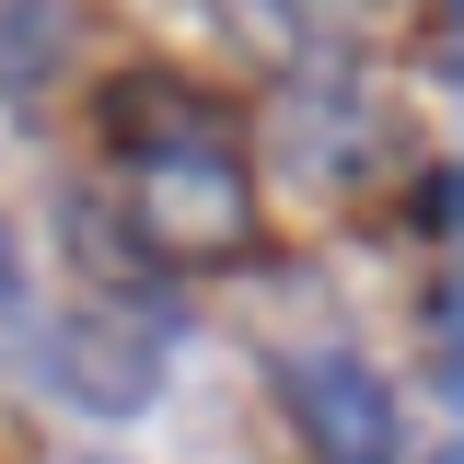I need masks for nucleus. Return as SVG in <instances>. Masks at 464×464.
<instances>
[{
  "instance_id": "obj_7",
  "label": "nucleus",
  "mask_w": 464,
  "mask_h": 464,
  "mask_svg": "<svg viewBox=\"0 0 464 464\" xmlns=\"http://www.w3.org/2000/svg\"><path fill=\"white\" fill-rule=\"evenodd\" d=\"M406 209H418L430 232H453V174H418V198H406Z\"/></svg>"
},
{
  "instance_id": "obj_4",
  "label": "nucleus",
  "mask_w": 464,
  "mask_h": 464,
  "mask_svg": "<svg viewBox=\"0 0 464 464\" xmlns=\"http://www.w3.org/2000/svg\"><path fill=\"white\" fill-rule=\"evenodd\" d=\"M105 128H116V151H140V163H151V151H209V140H221L209 116L186 105V82H116Z\"/></svg>"
},
{
  "instance_id": "obj_8",
  "label": "nucleus",
  "mask_w": 464,
  "mask_h": 464,
  "mask_svg": "<svg viewBox=\"0 0 464 464\" xmlns=\"http://www.w3.org/2000/svg\"><path fill=\"white\" fill-rule=\"evenodd\" d=\"M12 290H24V256H12V232H0V302H12Z\"/></svg>"
},
{
  "instance_id": "obj_1",
  "label": "nucleus",
  "mask_w": 464,
  "mask_h": 464,
  "mask_svg": "<svg viewBox=\"0 0 464 464\" xmlns=\"http://www.w3.org/2000/svg\"><path fill=\"white\" fill-rule=\"evenodd\" d=\"M128 232H140L151 267H221V256L256 244V186L221 140L209 151H151L128 174Z\"/></svg>"
},
{
  "instance_id": "obj_5",
  "label": "nucleus",
  "mask_w": 464,
  "mask_h": 464,
  "mask_svg": "<svg viewBox=\"0 0 464 464\" xmlns=\"http://www.w3.org/2000/svg\"><path fill=\"white\" fill-rule=\"evenodd\" d=\"M70 58V0H0V93H35V70Z\"/></svg>"
},
{
  "instance_id": "obj_2",
  "label": "nucleus",
  "mask_w": 464,
  "mask_h": 464,
  "mask_svg": "<svg viewBox=\"0 0 464 464\" xmlns=\"http://www.w3.org/2000/svg\"><path fill=\"white\" fill-rule=\"evenodd\" d=\"M279 395H290V430H302L314 464H406V418H395V395H383L372 360L302 348V360L279 372Z\"/></svg>"
},
{
  "instance_id": "obj_3",
  "label": "nucleus",
  "mask_w": 464,
  "mask_h": 464,
  "mask_svg": "<svg viewBox=\"0 0 464 464\" xmlns=\"http://www.w3.org/2000/svg\"><path fill=\"white\" fill-rule=\"evenodd\" d=\"M47 383L82 418H140L163 395V337H140L128 314H70V325H47Z\"/></svg>"
},
{
  "instance_id": "obj_6",
  "label": "nucleus",
  "mask_w": 464,
  "mask_h": 464,
  "mask_svg": "<svg viewBox=\"0 0 464 464\" xmlns=\"http://www.w3.org/2000/svg\"><path fill=\"white\" fill-rule=\"evenodd\" d=\"M209 12H221V35L256 70H302V47H314V12L302 0H209Z\"/></svg>"
}]
</instances>
